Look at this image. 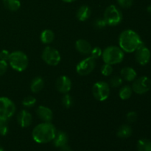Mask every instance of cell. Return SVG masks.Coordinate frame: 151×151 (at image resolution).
Listing matches in <instances>:
<instances>
[{
  "instance_id": "10",
  "label": "cell",
  "mask_w": 151,
  "mask_h": 151,
  "mask_svg": "<svg viewBox=\"0 0 151 151\" xmlns=\"http://www.w3.org/2000/svg\"><path fill=\"white\" fill-rule=\"evenodd\" d=\"M133 91L137 94H144L151 88V80L146 76L140 77L134 80L132 84Z\"/></svg>"
},
{
  "instance_id": "2",
  "label": "cell",
  "mask_w": 151,
  "mask_h": 151,
  "mask_svg": "<svg viewBox=\"0 0 151 151\" xmlns=\"http://www.w3.org/2000/svg\"><path fill=\"white\" fill-rule=\"evenodd\" d=\"M55 127L51 122H42L34 128L32 132V137L34 141L39 144L50 142L55 137Z\"/></svg>"
},
{
  "instance_id": "17",
  "label": "cell",
  "mask_w": 151,
  "mask_h": 151,
  "mask_svg": "<svg viewBox=\"0 0 151 151\" xmlns=\"http://www.w3.org/2000/svg\"><path fill=\"white\" fill-rule=\"evenodd\" d=\"M120 75L121 78L123 80L128 81V82H131L137 78V73L135 69H133L132 67L126 66V67H124L121 69Z\"/></svg>"
},
{
  "instance_id": "15",
  "label": "cell",
  "mask_w": 151,
  "mask_h": 151,
  "mask_svg": "<svg viewBox=\"0 0 151 151\" xmlns=\"http://www.w3.org/2000/svg\"><path fill=\"white\" fill-rule=\"evenodd\" d=\"M75 48H76L77 51L81 55H89L91 51V44L88 42V41L85 39H79L76 41L75 43Z\"/></svg>"
},
{
  "instance_id": "18",
  "label": "cell",
  "mask_w": 151,
  "mask_h": 151,
  "mask_svg": "<svg viewBox=\"0 0 151 151\" xmlns=\"http://www.w3.org/2000/svg\"><path fill=\"white\" fill-rule=\"evenodd\" d=\"M91 15V10L88 6L82 5L78 8L76 13L77 19L80 22H85L88 20Z\"/></svg>"
},
{
  "instance_id": "27",
  "label": "cell",
  "mask_w": 151,
  "mask_h": 151,
  "mask_svg": "<svg viewBox=\"0 0 151 151\" xmlns=\"http://www.w3.org/2000/svg\"><path fill=\"white\" fill-rule=\"evenodd\" d=\"M36 103V99L32 96H27L22 100V105L26 108H32Z\"/></svg>"
},
{
  "instance_id": "1",
  "label": "cell",
  "mask_w": 151,
  "mask_h": 151,
  "mask_svg": "<svg viewBox=\"0 0 151 151\" xmlns=\"http://www.w3.org/2000/svg\"><path fill=\"white\" fill-rule=\"evenodd\" d=\"M142 45L144 43L140 36L132 29H125L119 35V46L124 52H134Z\"/></svg>"
},
{
  "instance_id": "31",
  "label": "cell",
  "mask_w": 151,
  "mask_h": 151,
  "mask_svg": "<svg viewBox=\"0 0 151 151\" xmlns=\"http://www.w3.org/2000/svg\"><path fill=\"white\" fill-rule=\"evenodd\" d=\"M94 27L96 29H103V28L106 27V26H108L107 24H106V21L104 20V19H97L94 22V24H93Z\"/></svg>"
},
{
  "instance_id": "37",
  "label": "cell",
  "mask_w": 151,
  "mask_h": 151,
  "mask_svg": "<svg viewBox=\"0 0 151 151\" xmlns=\"http://www.w3.org/2000/svg\"><path fill=\"white\" fill-rule=\"evenodd\" d=\"M63 1H64V2L66 3H71V2H73V1H75V0H62Z\"/></svg>"
},
{
  "instance_id": "33",
  "label": "cell",
  "mask_w": 151,
  "mask_h": 151,
  "mask_svg": "<svg viewBox=\"0 0 151 151\" xmlns=\"http://www.w3.org/2000/svg\"><path fill=\"white\" fill-rule=\"evenodd\" d=\"M137 118H138V115H137V112L135 111H130L126 114V119L130 123L135 122Z\"/></svg>"
},
{
  "instance_id": "30",
  "label": "cell",
  "mask_w": 151,
  "mask_h": 151,
  "mask_svg": "<svg viewBox=\"0 0 151 151\" xmlns=\"http://www.w3.org/2000/svg\"><path fill=\"white\" fill-rule=\"evenodd\" d=\"M102 54H103V50H101V48H100L99 47H95L91 49V51L89 55L91 58L97 60L99 58L102 57Z\"/></svg>"
},
{
  "instance_id": "38",
  "label": "cell",
  "mask_w": 151,
  "mask_h": 151,
  "mask_svg": "<svg viewBox=\"0 0 151 151\" xmlns=\"http://www.w3.org/2000/svg\"><path fill=\"white\" fill-rule=\"evenodd\" d=\"M147 11L149 13H151V5H149L148 7H147Z\"/></svg>"
},
{
  "instance_id": "25",
  "label": "cell",
  "mask_w": 151,
  "mask_h": 151,
  "mask_svg": "<svg viewBox=\"0 0 151 151\" xmlns=\"http://www.w3.org/2000/svg\"><path fill=\"white\" fill-rule=\"evenodd\" d=\"M122 82H123V79L121 78V76H114L109 80V83H108L110 86V87L118 88V87H120L122 86Z\"/></svg>"
},
{
  "instance_id": "24",
  "label": "cell",
  "mask_w": 151,
  "mask_h": 151,
  "mask_svg": "<svg viewBox=\"0 0 151 151\" xmlns=\"http://www.w3.org/2000/svg\"><path fill=\"white\" fill-rule=\"evenodd\" d=\"M138 151H151V142L147 139H142L137 143Z\"/></svg>"
},
{
  "instance_id": "22",
  "label": "cell",
  "mask_w": 151,
  "mask_h": 151,
  "mask_svg": "<svg viewBox=\"0 0 151 151\" xmlns=\"http://www.w3.org/2000/svg\"><path fill=\"white\" fill-rule=\"evenodd\" d=\"M2 1L4 7L10 11H17L21 7L19 0H2Z\"/></svg>"
},
{
  "instance_id": "36",
  "label": "cell",
  "mask_w": 151,
  "mask_h": 151,
  "mask_svg": "<svg viewBox=\"0 0 151 151\" xmlns=\"http://www.w3.org/2000/svg\"><path fill=\"white\" fill-rule=\"evenodd\" d=\"M60 151H72V149H71V147H69V146H68L67 145L60 147Z\"/></svg>"
},
{
  "instance_id": "29",
  "label": "cell",
  "mask_w": 151,
  "mask_h": 151,
  "mask_svg": "<svg viewBox=\"0 0 151 151\" xmlns=\"http://www.w3.org/2000/svg\"><path fill=\"white\" fill-rule=\"evenodd\" d=\"M8 132V124L7 119H3L0 118V134L1 136H5Z\"/></svg>"
},
{
  "instance_id": "12",
  "label": "cell",
  "mask_w": 151,
  "mask_h": 151,
  "mask_svg": "<svg viewBox=\"0 0 151 151\" xmlns=\"http://www.w3.org/2000/svg\"><path fill=\"white\" fill-rule=\"evenodd\" d=\"M72 81L69 77L66 75H61L56 80L55 87L56 89L62 94H67L72 88Z\"/></svg>"
},
{
  "instance_id": "3",
  "label": "cell",
  "mask_w": 151,
  "mask_h": 151,
  "mask_svg": "<svg viewBox=\"0 0 151 151\" xmlns=\"http://www.w3.org/2000/svg\"><path fill=\"white\" fill-rule=\"evenodd\" d=\"M124 52L119 47L109 46L103 50L102 58L105 63L110 65L118 64L123 60Z\"/></svg>"
},
{
  "instance_id": "14",
  "label": "cell",
  "mask_w": 151,
  "mask_h": 151,
  "mask_svg": "<svg viewBox=\"0 0 151 151\" xmlns=\"http://www.w3.org/2000/svg\"><path fill=\"white\" fill-rule=\"evenodd\" d=\"M36 114L40 119L45 122H50L53 118V113L51 109L44 106H38L36 109Z\"/></svg>"
},
{
  "instance_id": "9",
  "label": "cell",
  "mask_w": 151,
  "mask_h": 151,
  "mask_svg": "<svg viewBox=\"0 0 151 151\" xmlns=\"http://www.w3.org/2000/svg\"><path fill=\"white\" fill-rule=\"evenodd\" d=\"M96 66V60L91 56L86 58L78 63L76 66V72L81 76H86L94 71Z\"/></svg>"
},
{
  "instance_id": "11",
  "label": "cell",
  "mask_w": 151,
  "mask_h": 151,
  "mask_svg": "<svg viewBox=\"0 0 151 151\" xmlns=\"http://www.w3.org/2000/svg\"><path fill=\"white\" fill-rule=\"evenodd\" d=\"M135 52V58L139 64L145 66L149 63L151 54L150 50L147 47H146L145 45H142L139 48L137 49Z\"/></svg>"
},
{
  "instance_id": "16",
  "label": "cell",
  "mask_w": 151,
  "mask_h": 151,
  "mask_svg": "<svg viewBox=\"0 0 151 151\" xmlns=\"http://www.w3.org/2000/svg\"><path fill=\"white\" fill-rule=\"evenodd\" d=\"M53 145L56 147H61L63 146L67 145L68 142V136L66 133L64 131H59L56 132L55 137L53 139Z\"/></svg>"
},
{
  "instance_id": "7",
  "label": "cell",
  "mask_w": 151,
  "mask_h": 151,
  "mask_svg": "<svg viewBox=\"0 0 151 151\" xmlns=\"http://www.w3.org/2000/svg\"><path fill=\"white\" fill-rule=\"evenodd\" d=\"M41 58L47 65L52 66L58 65L61 60V56L58 50L50 46H47L43 50Z\"/></svg>"
},
{
  "instance_id": "34",
  "label": "cell",
  "mask_w": 151,
  "mask_h": 151,
  "mask_svg": "<svg viewBox=\"0 0 151 151\" xmlns=\"http://www.w3.org/2000/svg\"><path fill=\"white\" fill-rule=\"evenodd\" d=\"M7 68H8L7 62L4 61V60H0V76L3 75L6 72H7Z\"/></svg>"
},
{
  "instance_id": "13",
  "label": "cell",
  "mask_w": 151,
  "mask_h": 151,
  "mask_svg": "<svg viewBox=\"0 0 151 151\" xmlns=\"http://www.w3.org/2000/svg\"><path fill=\"white\" fill-rule=\"evenodd\" d=\"M17 122L22 128H27L32 122V114L27 110L21 111L17 114Z\"/></svg>"
},
{
  "instance_id": "6",
  "label": "cell",
  "mask_w": 151,
  "mask_h": 151,
  "mask_svg": "<svg viewBox=\"0 0 151 151\" xmlns=\"http://www.w3.org/2000/svg\"><path fill=\"white\" fill-rule=\"evenodd\" d=\"M111 87L105 81H98L92 87V94L94 98L100 102L105 101L110 96Z\"/></svg>"
},
{
  "instance_id": "32",
  "label": "cell",
  "mask_w": 151,
  "mask_h": 151,
  "mask_svg": "<svg viewBox=\"0 0 151 151\" xmlns=\"http://www.w3.org/2000/svg\"><path fill=\"white\" fill-rule=\"evenodd\" d=\"M117 3L122 8H129L133 5L134 0H117Z\"/></svg>"
},
{
  "instance_id": "35",
  "label": "cell",
  "mask_w": 151,
  "mask_h": 151,
  "mask_svg": "<svg viewBox=\"0 0 151 151\" xmlns=\"http://www.w3.org/2000/svg\"><path fill=\"white\" fill-rule=\"evenodd\" d=\"M10 53L8 50H3L0 52V60H4V61H8L9 57H10Z\"/></svg>"
},
{
  "instance_id": "21",
  "label": "cell",
  "mask_w": 151,
  "mask_h": 151,
  "mask_svg": "<svg viewBox=\"0 0 151 151\" xmlns=\"http://www.w3.org/2000/svg\"><path fill=\"white\" fill-rule=\"evenodd\" d=\"M41 41L44 44H50L54 41L55 33L51 29H44L40 35Z\"/></svg>"
},
{
  "instance_id": "4",
  "label": "cell",
  "mask_w": 151,
  "mask_h": 151,
  "mask_svg": "<svg viewBox=\"0 0 151 151\" xmlns=\"http://www.w3.org/2000/svg\"><path fill=\"white\" fill-rule=\"evenodd\" d=\"M8 63L12 69L17 72H22L27 68L29 60L24 52L22 51H14L10 53Z\"/></svg>"
},
{
  "instance_id": "28",
  "label": "cell",
  "mask_w": 151,
  "mask_h": 151,
  "mask_svg": "<svg viewBox=\"0 0 151 151\" xmlns=\"http://www.w3.org/2000/svg\"><path fill=\"white\" fill-rule=\"evenodd\" d=\"M100 71H101L102 75H104V76H110L112 74V72H113V66H112V65L104 63L102 66Z\"/></svg>"
},
{
  "instance_id": "26",
  "label": "cell",
  "mask_w": 151,
  "mask_h": 151,
  "mask_svg": "<svg viewBox=\"0 0 151 151\" xmlns=\"http://www.w3.org/2000/svg\"><path fill=\"white\" fill-rule=\"evenodd\" d=\"M61 102L63 106H64L65 108H66V109H69V108L72 107L74 104L73 98H72V96H71L70 94H68V93L67 94H64L63 97H62Z\"/></svg>"
},
{
  "instance_id": "39",
  "label": "cell",
  "mask_w": 151,
  "mask_h": 151,
  "mask_svg": "<svg viewBox=\"0 0 151 151\" xmlns=\"http://www.w3.org/2000/svg\"><path fill=\"white\" fill-rule=\"evenodd\" d=\"M0 151H5V150H4L3 148H1V147H0Z\"/></svg>"
},
{
  "instance_id": "20",
  "label": "cell",
  "mask_w": 151,
  "mask_h": 151,
  "mask_svg": "<svg viewBox=\"0 0 151 151\" xmlns=\"http://www.w3.org/2000/svg\"><path fill=\"white\" fill-rule=\"evenodd\" d=\"M133 130L128 125H122L118 128L116 135L120 139H126L132 135Z\"/></svg>"
},
{
  "instance_id": "5",
  "label": "cell",
  "mask_w": 151,
  "mask_h": 151,
  "mask_svg": "<svg viewBox=\"0 0 151 151\" xmlns=\"http://www.w3.org/2000/svg\"><path fill=\"white\" fill-rule=\"evenodd\" d=\"M103 19L108 26H116L121 23L123 15L119 7L114 4H111L105 10Z\"/></svg>"
},
{
  "instance_id": "19",
  "label": "cell",
  "mask_w": 151,
  "mask_h": 151,
  "mask_svg": "<svg viewBox=\"0 0 151 151\" xmlns=\"http://www.w3.org/2000/svg\"><path fill=\"white\" fill-rule=\"evenodd\" d=\"M44 87V81L41 77H35L32 80L30 83V90L33 93H38Z\"/></svg>"
},
{
  "instance_id": "8",
  "label": "cell",
  "mask_w": 151,
  "mask_h": 151,
  "mask_svg": "<svg viewBox=\"0 0 151 151\" xmlns=\"http://www.w3.org/2000/svg\"><path fill=\"white\" fill-rule=\"evenodd\" d=\"M16 107L10 99L5 97H0V118L8 119L16 113Z\"/></svg>"
},
{
  "instance_id": "23",
  "label": "cell",
  "mask_w": 151,
  "mask_h": 151,
  "mask_svg": "<svg viewBox=\"0 0 151 151\" xmlns=\"http://www.w3.org/2000/svg\"><path fill=\"white\" fill-rule=\"evenodd\" d=\"M133 94L132 88L129 86H124L122 88L119 89V96L120 99L122 100H126L130 99Z\"/></svg>"
}]
</instances>
